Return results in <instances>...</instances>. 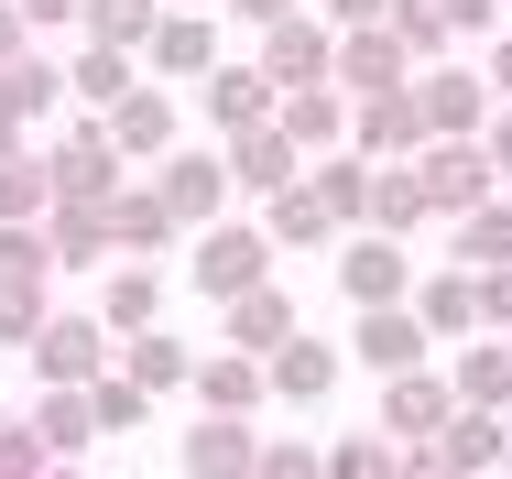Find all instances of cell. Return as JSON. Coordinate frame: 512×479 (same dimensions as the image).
<instances>
[{"label":"cell","instance_id":"5bb4252c","mask_svg":"<svg viewBox=\"0 0 512 479\" xmlns=\"http://www.w3.org/2000/svg\"><path fill=\"white\" fill-rule=\"evenodd\" d=\"M349 153H360V164H414V153H425V109H414V88L360 98V109H349Z\"/></svg>","mask_w":512,"mask_h":479},{"label":"cell","instance_id":"7bdbcfd3","mask_svg":"<svg viewBox=\"0 0 512 479\" xmlns=\"http://www.w3.org/2000/svg\"><path fill=\"white\" fill-rule=\"evenodd\" d=\"M262 479H327V447L316 436H273L262 447Z\"/></svg>","mask_w":512,"mask_h":479},{"label":"cell","instance_id":"52a82bcc","mask_svg":"<svg viewBox=\"0 0 512 479\" xmlns=\"http://www.w3.org/2000/svg\"><path fill=\"white\" fill-rule=\"evenodd\" d=\"M414 284H425V273H414V251H404V240H371V229H360V240H338V294H349L360 316H382V305H414Z\"/></svg>","mask_w":512,"mask_h":479},{"label":"cell","instance_id":"ee69618b","mask_svg":"<svg viewBox=\"0 0 512 479\" xmlns=\"http://www.w3.org/2000/svg\"><path fill=\"white\" fill-rule=\"evenodd\" d=\"M316 22L349 44V33H382V22H393V0H316Z\"/></svg>","mask_w":512,"mask_h":479},{"label":"cell","instance_id":"d6986e66","mask_svg":"<svg viewBox=\"0 0 512 479\" xmlns=\"http://www.w3.org/2000/svg\"><path fill=\"white\" fill-rule=\"evenodd\" d=\"M273 131H284L306 164H327V153H349V98L338 88H295V98H273Z\"/></svg>","mask_w":512,"mask_h":479},{"label":"cell","instance_id":"f1b7e54d","mask_svg":"<svg viewBox=\"0 0 512 479\" xmlns=\"http://www.w3.org/2000/svg\"><path fill=\"white\" fill-rule=\"evenodd\" d=\"M273 371V403H327L338 392V371H349V349H327V338H295L284 360H262Z\"/></svg>","mask_w":512,"mask_h":479},{"label":"cell","instance_id":"74e56055","mask_svg":"<svg viewBox=\"0 0 512 479\" xmlns=\"http://www.w3.org/2000/svg\"><path fill=\"white\" fill-rule=\"evenodd\" d=\"M382 33H393V44L414 55V77H425V66H447V44H458L436 0H393V22H382Z\"/></svg>","mask_w":512,"mask_h":479},{"label":"cell","instance_id":"1f68e13d","mask_svg":"<svg viewBox=\"0 0 512 479\" xmlns=\"http://www.w3.org/2000/svg\"><path fill=\"white\" fill-rule=\"evenodd\" d=\"M306 186L327 196V218H338L349 240L371 229V164H360V153H327V164H306Z\"/></svg>","mask_w":512,"mask_h":479},{"label":"cell","instance_id":"bcb514c9","mask_svg":"<svg viewBox=\"0 0 512 479\" xmlns=\"http://www.w3.org/2000/svg\"><path fill=\"white\" fill-rule=\"evenodd\" d=\"M436 11H447V33H458V44H480V33L502 22V0H436Z\"/></svg>","mask_w":512,"mask_h":479},{"label":"cell","instance_id":"b9f144b4","mask_svg":"<svg viewBox=\"0 0 512 479\" xmlns=\"http://www.w3.org/2000/svg\"><path fill=\"white\" fill-rule=\"evenodd\" d=\"M0 479H55V447L33 425H0Z\"/></svg>","mask_w":512,"mask_h":479},{"label":"cell","instance_id":"5b68a950","mask_svg":"<svg viewBox=\"0 0 512 479\" xmlns=\"http://www.w3.org/2000/svg\"><path fill=\"white\" fill-rule=\"evenodd\" d=\"M414 109H425V142H491V120H502V98H491L480 66H425Z\"/></svg>","mask_w":512,"mask_h":479},{"label":"cell","instance_id":"e0dca14e","mask_svg":"<svg viewBox=\"0 0 512 479\" xmlns=\"http://www.w3.org/2000/svg\"><path fill=\"white\" fill-rule=\"evenodd\" d=\"M414 316H425V338H436V349H469V338H480V273L436 262V273L414 284Z\"/></svg>","mask_w":512,"mask_h":479},{"label":"cell","instance_id":"8d00e7d4","mask_svg":"<svg viewBox=\"0 0 512 479\" xmlns=\"http://www.w3.org/2000/svg\"><path fill=\"white\" fill-rule=\"evenodd\" d=\"M44 218H55V164L22 153V164L0 175V229H44Z\"/></svg>","mask_w":512,"mask_h":479},{"label":"cell","instance_id":"7dc6e473","mask_svg":"<svg viewBox=\"0 0 512 479\" xmlns=\"http://www.w3.org/2000/svg\"><path fill=\"white\" fill-rule=\"evenodd\" d=\"M22 11V33H66V22H88V0H11Z\"/></svg>","mask_w":512,"mask_h":479},{"label":"cell","instance_id":"cb8c5ba5","mask_svg":"<svg viewBox=\"0 0 512 479\" xmlns=\"http://www.w3.org/2000/svg\"><path fill=\"white\" fill-rule=\"evenodd\" d=\"M447 392H458V414H502L512 403V338H469L447 360Z\"/></svg>","mask_w":512,"mask_h":479},{"label":"cell","instance_id":"4316f807","mask_svg":"<svg viewBox=\"0 0 512 479\" xmlns=\"http://www.w3.org/2000/svg\"><path fill=\"white\" fill-rule=\"evenodd\" d=\"M44 251H55V273H109L120 251H109V207H55L44 218Z\"/></svg>","mask_w":512,"mask_h":479},{"label":"cell","instance_id":"60d3db41","mask_svg":"<svg viewBox=\"0 0 512 479\" xmlns=\"http://www.w3.org/2000/svg\"><path fill=\"white\" fill-rule=\"evenodd\" d=\"M88 403H99V436H142V425H153V392H142V382H120V371H109Z\"/></svg>","mask_w":512,"mask_h":479},{"label":"cell","instance_id":"681fc988","mask_svg":"<svg viewBox=\"0 0 512 479\" xmlns=\"http://www.w3.org/2000/svg\"><path fill=\"white\" fill-rule=\"evenodd\" d=\"M480 327L512 338V273H480Z\"/></svg>","mask_w":512,"mask_h":479},{"label":"cell","instance_id":"484cf974","mask_svg":"<svg viewBox=\"0 0 512 479\" xmlns=\"http://www.w3.org/2000/svg\"><path fill=\"white\" fill-rule=\"evenodd\" d=\"M22 425L55 447V469H77V458L99 447V403H88V392H33V414H22Z\"/></svg>","mask_w":512,"mask_h":479},{"label":"cell","instance_id":"e575fe53","mask_svg":"<svg viewBox=\"0 0 512 479\" xmlns=\"http://www.w3.org/2000/svg\"><path fill=\"white\" fill-rule=\"evenodd\" d=\"M436 447H447V469H458V479H480V469H512V425H502V414H458V425H447Z\"/></svg>","mask_w":512,"mask_h":479},{"label":"cell","instance_id":"9a60e30c","mask_svg":"<svg viewBox=\"0 0 512 479\" xmlns=\"http://www.w3.org/2000/svg\"><path fill=\"white\" fill-rule=\"evenodd\" d=\"M175 240H186V229H175V207L153 196V175H131V186L109 196V251H120V262H164Z\"/></svg>","mask_w":512,"mask_h":479},{"label":"cell","instance_id":"83f0119b","mask_svg":"<svg viewBox=\"0 0 512 479\" xmlns=\"http://www.w3.org/2000/svg\"><path fill=\"white\" fill-rule=\"evenodd\" d=\"M262 240H273V251H327V240H349V229L327 218V196H316V186H284L273 207H262Z\"/></svg>","mask_w":512,"mask_h":479},{"label":"cell","instance_id":"d6a6232c","mask_svg":"<svg viewBox=\"0 0 512 479\" xmlns=\"http://www.w3.org/2000/svg\"><path fill=\"white\" fill-rule=\"evenodd\" d=\"M66 88H77V98H88V109L109 120L120 98L142 88V55H109V44H77V66H66Z\"/></svg>","mask_w":512,"mask_h":479},{"label":"cell","instance_id":"7c38bea8","mask_svg":"<svg viewBox=\"0 0 512 479\" xmlns=\"http://www.w3.org/2000/svg\"><path fill=\"white\" fill-rule=\"evenodd\" d=\"M262 425H229V414H197L186 436H175V458H186V479H262Z\"/></svg>","mask_w":512,"mask_h":479},{"label":"cell","instance_id":"ab89813d","mask_svg":"<svg viewBox=\"0 0 512 479\" xmlns=\"http://www.w3.org/2000/svg\"><path fill=\"white\" fill-rule=\"evenodd\" d=\"M327 479H404L393 436H327Z\"/></svg>","mask_w":512,"mask_h":479},{"label":"cell","instance_id":"8fae6325","mask_svg":"<svg viewBox=\"0 0 512 479\" xmlns=\"http://www.w3.org/2000/svg\"><path fill=\"white\" fill-rule=\"evenodd\" d=\"M425 349H436V338H425V316H414V305H382V316H360V327H349V360H360L371 382H414V371H425Z\"/></svg>","mask_w":512,"mask_h":479},{"label":"cell","instance_id":"d4e9b609","mask_svg":"<svg viewBox=\"0 0 512 479\" xmlns=\"http://www.w3.org/2000/svg\"><path fill=\"white\" fill-rule=\"evenodd\" d=\"M197 360H207V349H186L175 327H153V338H131V349H120V382H142L153 403H164V392H197Z\"/></svg>","mask_w":512,"mask_h":479},{"label":"cell","instance_id":"11a10c76","mask_svg":"<svg viewBox=\"0 0 512 479\" xmlns=\"http://www.w3.org/2000/svg\"><path fill=\"white\" fill-rule=\"evenodd\" d=\"M11 164H22V131H11V120H0V175H11Z\"/></svg>","mask_w":512,"mask_h":479},{"label":"cell","instance_id":"6da1fadb","mask_svg":"<svg viewBox=\"0 0 512 479\" xmlns=\"http://www.w3.org/2000/svg\"><path fill=\"white\" fill-rule=\"evenodd\" d=\"M273 262H284V251L262 240V218H218V229H197V262H186V273H197V294L229 316L240 294H262V284H273Z\"/></svg>","mask_w":512,"mask_h":479},{"label":"cell","instance_id":"f907efd6","mask_svg":"<svg viewBox=\"0 0 512 479\" xmlns=\"http://www.w3.org/2000/svg\"><path fill=\"white\" fill-rule=\"evenodd\" d=\"M480 77H491V98L512 109V33H491V55H480Z\"/></svg>","mask_w":512,"mask_h":479},{"label":"cell","instance_id":"680465c9","mask_svg":"<svg viewBox=\"0 0 512 479\" xmlns=\"http://www.w3.org/2000/svg\"><path fill=\"white\" fill-rule=\"evenodd\" d=\"M502 479H512V469H502Z\"/></svg>","mask_w":512,"mask_h":479},{"label":"cell","instance_id":"277c9868","mask_svg":"<svg viewBox=\"0 0 512 479\" xmlns=\"http://www.w3.org/2000/svg\"><path fill=\"white\" fill-rule=\"evenodd\" d=\"M22 360H33V382H44V392H99L109 371H120V338H109L99 316H55Z\"/></svg>","mask_w":512,"mask_h":479},{"label":"cell","instance_id":"ffe728a7","mask_svg":"<svg viewBox=\"0 0 512 479\" xmlns=\"http://www.w3.org/2000/svg\"><path fill=\"white\" fill-rule=\"evenodd\" d=\"M153 316H164V273L153 262H109L99 273V327L131 349V338H153Z\"/></svg>","mask_w":512,"mask_h":479},{"label":"cell","instance_id":"4dcf8cb0","mask_svg":"<svg viewBox=\"0 0 512 479\" xmlns=\"http://www.w3.org/2000/svg\"><path fill=\"white\" fill-rule=\"evenodd\" d=\"M55 327V273H0V349H33Z\"/></svg>","mask_w":512,"mask_h":479},{"label":"cell","instance_id":"f546056e","mask_svg":"<svg viewBox=\"0 0 512 479\" xmlns=\"http://www.w3.org/2000/svg\"><path fill=\"white\" fill-rule=\"evenodd\" d=\"M436 207H425V186H414V164H371V240H414Z\"/></svg>","mask_w":512,"mask_h":479},{"label":"cell","instance_id":"db71d44e","mask_svg":"<svg viewBox=\"0 0 512 479\" xmlns=\"http://www.w3.org/2000/svg\"><path fill=\"white\" fill-rule=\"evenodd\" d=\"M480 153H491V175H512V109L491 120V142H480Z\"/></svg>","mask_w":512,"mask_h":479},{"label":"cell","instance_id":"4fadbf2b","mask_svg":"<svg viewBox=\"0 0 512 479\" xmlns=\"http://www.w3.org/2000/svg\"><path fill=\"white\" fill-rule=\"evenodd\" d=\"M109 142H120V164H164V153L186 142V109H175V88H153V77H142V88L109 109Z\"/></svg>","mask_w":512,"mask_h":479},{"label":"cell","instance_id":"ac0fdd59","mask_svg":"<svg viewBox=\"0 0 512 479\" xmlns=\"http://www.w3.org/2000/svg\"><path fill=\"white\" fill-rule=\"evenodd\" d=\"M197 109H207V131H218V142L273 131V77H262V66H218V77L197 88Z\"/></svg>","mask_w":512,"mask_h":479},{"label":"cell","instance_id":"836d02e7","mask_svg":"<svg viewBox=\"0 0 512 479\" xmlns=\"http://www.w3.org/2000/svg\"><path fill=\"white\" fill-rule=\"evenodd\" d=\"M88 44H109V55H142L153 33H164V0H88V22H77Z\"/></svg>","mask_w":512,"mask_h":479},{"label":"cell","instance_id":"c3c4849f","mask_svg":"<svg viewBox=\"0 0 512 479\" xmlns=\"http://www.w3.org/2000/svg\"><path fill=\"white\" fill-rule=\"evenodd\" d=\"M295 11H316V0H229V22H251V33H284Z\"/></svg>","mask_w":512,"mask_h":479},{"label":"cell","instance_id":"44dd1931","mask_svg":"<svg viewBox=\"0 0 512 479\" xmlns=\"http://www.w3.org/2000/svg\"><path fill=\"white\" fill-rule=\"evenodd\" d=\"M262 403H273V371H262V360H240V349H207V360H197V414L251 425Z\"/></svg>","mask_w":512,"mask_h":479},{"label":"cell","instance_id":"ba28073f","mask_svg":"<svg viewBox=\"0 0 512 479\" xmlns=\"http://www.w3.org/2000/svg\"><path fill=\"white\" fill-rule=\"evenodd\" d=\"M262 77H273V98H295V88H338V33L316 22V11H295L284 33H262V55H251Z\"/></svg>","mask_w":512,"mask_h":479},{"label":"cell","instance_id":"7a4b0ae2","mask_svg":"<svg viewBox=\"0 0 512 479\" xmlns=\"http://www.w3.org/2000/svg\"><path fill=\"white\" fill-rule=\"evenodd\" d=\"M44 164H55V207H109V196L131 186V164H120V142H109L99 109H77V120L44 142Z\"/></svg>","mask_w":512,"mask_h":479},{"label":"cell","instance_id":"3957f363","mask_svg":"<svg viewBox=\"0 0 512 479\" xmlns=\"http://www.w3.org/2000/svg\"><path fill=\"white\" fill-rule=\"evenodd\" d=\"M153 196H164V207H175V229H186V240H197V229H218V218H229V153H218V142H175V153H164V164H153Z\"/></svg>","mask_w":512,"mask_h":479},{"label":"cell","instance_id":"816d5d0a","mask_svg":"<svg viewBox=\"0 0 512 479\" xmlns=\"http://www.w3.org/2000/svg\"><path fill=\"white\" fill-rule=\"evenodd\" d=\"M22 55H33V33H22V11H11V0H0V77H11V66H22Z\"/></svg>","mask_w":512,"mask_h":479},{"label":"cell","instance_id":"603a6c76","mask_svg":"<svg viewBox=\"0 0 512 479\" xmlns=\"http://www.w3.org/2000/svg\"><path fill=\"white\" fill-rule=\"evenodd\" d=\"M393 88H414V55L393 33H349V44H338V98L360 109V98H393Z\"/></svg>","mask_w":512,"mask_h":479},{"label":"cell","instance_id":"f5cc1de1","mask_svg":"<svg viewBox=\"0 0 512 479\" xmlns=\"http://www.w3.org/2000/svg\"><path fill=\"white\" fill-rule=\"evenodd\" d=\"M404 479H458V469H447V447H404Z\"/></svg>","mask_w":512,"mask_h":479},{"label":"cell","instance_id":"2e32d148","mask_svg":"<svg viewBox=\"0 0 512 479\" xmlns=\"http://www.w3.org/2000/svg\"><path fill=\"white\" fill-rule=\"evenodd\" d=\"M218 338H229L240 360H284L306 327H295V294H284V284H262V294H240V305L218 316Z\"/></svg>","mask_w":512,"mask_h":479},{"label":"cell","instance_id":"9f6ffc18","mask_svg":"<svg viewBox=\"0 0 512 479\" xmlns=\"http://www.w3.org/2000/svg\"><path fill=\"white\" fill-rule=\"evenodd\" d=\"M0 425H11V414H0Z\"/></svg>","mask_w":512,"mask_h":479},{"label":"cell","instance_id":"f6af8a7d","mask_svg":"<svg viewBox=\"0 0 512 479\" xmlns=\"http://www.w3.org/2000/svg\"><path fill=\"white\" fill-rule=\"evenodd\" d=\"M0 273H55V251H44V229H0Z\"/></svg>","mask_w":512,"mask_h":479},{"label":"cell","instance_id":"8992f818","mask_svg":"<svg viewBox=\"0 0 512 479\" xmlns=\"http://www.w3.org/2000/svg\"><path fill=\"white\" fill-rule=\"evenodd\" d=\"M414 186H425V207L458 229V218H480V207L502 196V175H491L480 142H425V153H414Z\"/></svg>","mask_w":512,"mask_h":479},{"label":"cell","instance_id":"d590c367","mask_svg":"<svg viewBox=\"0 0 512 479\" xmlns=\"http://www.w3.org/2000/svg\"><path fill=\"white\" fill-rule=\"evenodd\" d=\"M55 98H77V88H66V66L22 55V66L0 77V120H11V131H22V120H55Z\"/></svg>","mask_w":512,"mask_h":479},{"label":"cell","instance_id":"30bf717a","mask_svg":"<svg viewBox=\"0 0 512 479\" xmlns=\"http://www.w3.org/2000/svg\"><path fill=\"white\" fill-rule=\"evenodd\" d=\"M447 425H458V392H447V371L382 382V414H371V436H393V447H436Z\"/></svg>","mask_w":512,"mask_h":479},{"label":"cell","instance_id":"f35d334b","mask_svg":"<svg viewBox=\"0 0 512 479\" xmlns=\"http://www.w3.org/2000/svg\"><path fill=\"white\" fill-rule=\"evenodd\" d=\"M458 273H512V207L502 196L480 218H458Z\"/></svg>","mask_w":512,"mask_h":479},{"label":"cell","instance_id":"9c48e42d","mask_svg":"<svg viewBox=\"0 0 512 479\" xmlns=\"http://www.w3.org/2000/svg\"><path fill=\"white\" fill-rule=\"evenodd\" d=\"M218 66H229V55H218V22H207V11H164V33L142 44V77H153V88H207Z\"/></svg>","mask_w":512,"mask_h":479},{"label":"cell","instance_id":"7402d4cb","mask_svg":"<svg viewBox=\"0 0 512 479\" xmlns=\"http://www.w3.org/2000/svg\"><path fill=\"white\" fill-rule=\"evenodd\" d=\"M218 153H229V186L262 196V207H273L284 186H306V153H295L284 131H240V142H218Z\"/></svg>","mask_w":512,"mask_h":479},{"label":"cell","instance_id":"6f0895ef","mask_svg":"<svg viewBox=\"0 0 512 479\" xmlns=\"http://www.w3.org/2000/svg\"><path fill=\"white\" fill-rule=\"evenodd\" d=\"M502 11H512V0H502Z\"/></svg>","mask_w":512,"mask_h":479}]
</instances>
